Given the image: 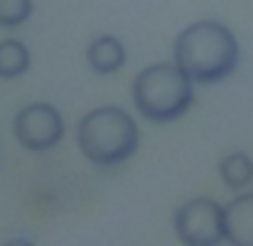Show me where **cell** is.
<instances>
[{"instance_id":"30bf717a","label":"cell","mask_w":253,"mask_h":246,"mask_svg":"<svg viewBox=\"0 0 253 246\" xmlns=\"http://www.w3.org/2000/svg\"><path fill=\"white\" fill-rule=\"evenodd\" d=\"M32 16V0H0V26L16 29Z\"/></svg>"},{"instance_id":"7a4b0ae2","label":"cell","mask_w":253,"mask_h":246,"mask_svg":"<svg viewBox=\"0 0 253 246\" xmlns=\"http://www.w3.org/2000/svg\"><path fill=\"white\" fill-rule=\"evenodd\" d=\"M141 144L138 122L122 105H99L77 122V147L99 170H116L131 160Z\"/></svg>"},{"instance_id":"ba28073f","label":"cell","mask_w":253,"mask_h":246,"mask_svg":"<svg viewBox=\"0 0 253 246\" xmlns=\"http://www.w3.org/2000/svg\"><path fill=\"white\" fill-rule=\"evenodd\" d=\"M218 176L231 192H247V185L253 182V157L244 154V150L224 154L221 163H218Z\"/></svg>"},{"instance_id":"52a82bcc","label":"cell","mask_w":253,"mask_h":246,"mask_svg":"<svg viewBox=\"0 0 253 246\" xmlns=\"http://www.w3.org/2000/svg\"><path fill=\"white\" fill-rule=\"evenodd\" d=\"M86 64L96 74H116L125 64V45L116 35H96L86 45Z\"/></svg>"},{"instance_id":"6da1fadb","label":"cell","mask_w":253,"mask_h":246,"mask_svg":"<svg viewBox=\"0 0 253 246\" xmlns=\"http://www.w3.org/2000/svg\"><path fill=\"white\" fill-rule=\"evenodd\" d=\"M241 45L234 32L218 19H199L186 26L173 42V64L192 83H221L237 70Z\"/></svg>"},{"instance_id":"8fae6325","label":"cell","mask_w":253,"mask_h":246,"mask_svg":"<svg viewBox=\"0 0 253 246\" xmlns=\"http://www.w3.org/2000/svg\"><path fill=\"white\" fill-rule=\"evenodd\" d=\"M3 246H36L32 240H23V237H13V240H6Z\"/></svg>"},{"instance_id":"3957f363","label":"cell","mask_w":253,"mask_h":246,"mask_svg":"<svg viewBox=\"0 0 253 246\" xmlns=\"http://www.w3.org/2000/svg\"><path fill=\"white\" fill-rule=\"evenodd\" d=\"M192 83L176 64H151L131 83V103L138 115L154 125L176 122L192 105Z\"/></svg>"},{"instance_id":"277c9868","label":"cell","mask_w":253,"mask_h":246,"mask_svg":"<svg viewBox=\"0 0 253 246\" xmlns=\"http://www.w3.org/2000/svg\"><path fill=\"white\" fill-rule=\"evenodd\" d=\"M173 234L183 246H224V205L209 195L183 202L173 211Z\"/></svg>"},{"instance_id":"8992f818","label":"cell","mask_w":253,"mask_h":246,"mask_svg":"<svg viewBox=\"0 0 253 246\" xmlns=\"http://www.w3.org/2000/svg\"><path fill=\"white\" fill-rule=\"evenodd\" d=\"M224 237L228 246H253V192H237L224 202Z\"/></svg>"},{"instance_id":"9c48e42d","label":"cell","mask_w":253,"mask_h":246,"mask_svg":"<svg viewBox=\"0 0 253 246\" xmlns=\"http://www.w3.org/2000/svg\"><path fill=\"white\" fill-rule=\"evenodd\" d=\"M29 64H32V55L26 48V42H19V38H3L0 42V77L3 80L23 77L29 70Z\"/></svg>"},{"instance_id":"5b68a950","label":"cell","mask_w":253,"mask_h":246,"mask_svg":"<svg viewBox=\"0 0 253 246\" xmlns=\"http://www.w3.org/2000/svg\"><path fill=\"white\" fill-rule=\"evenodd\" d=\"M13 135L32 154H45V150L58 147L64 138V118L51 103H29L16 112L13 118Z\"/></svg>"}]
</instances>
